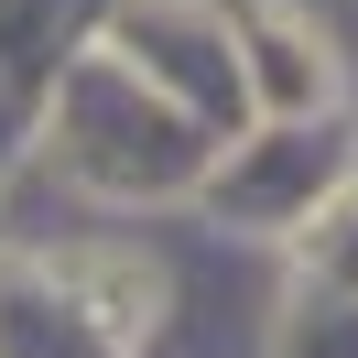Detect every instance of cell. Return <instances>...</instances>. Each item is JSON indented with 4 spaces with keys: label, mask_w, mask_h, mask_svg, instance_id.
<instances>
[{
    "label": "cell",
    "mask_w": 358,
    "mask_h": 358,
    "mask_svg": "<svg viewBox=\"0 0 358 358\" xmlns=\"http://www.w3.org/2000/svg\"><path fill=\"white\" fill-rule=\"evenodd\" d=\"M55 163L76 185H98V196H196L206 163H217V131L196 109H174L152 76L141 87L66 76V98H55Z\"/></svg>",
    "instance_id": "obj_1"
},
{
    "label": "cell",
    "mask_w": 358,
    "mask_h": 358,
    "mask_svg": "<svg viewBox=\"0 0 358 358\" xmlns=\"http://www.w3.org/2000/svg\"><path fill=\"white\" fill-rule=\"evenodd\" d=\"M348 174H358V131L336 109H315V120H261L250 141H228L196 196H206V217L239 228V239H293Z\"/></svg>",
    "instance_id": "obj_2"
},
{
    "label": "cell",
    "mask_w": 358,
    "mask_h": 358,
    "mask_svg": "<svg viewBox=\"0 0 358 358\" xmlns=\"http://www.w3.org/2000/svg\"><path fill=\"white\" fill-rule=\"evenodd\" d=\"M271 358H358V293L336 282H304L271 326Z\"/></svg>",
    "instance_id": "obj_3"
},
{
    "label": "cell",
    "mask_w": 358,
    "mask_h": 358,
    "mask_svg": "<svg viewBox=\"0 0 358 358\" xmlns=\"http://www.w3.org/2000/svg\"><path fill=\"white\" fill-rule=\"evenodd\" d=\"M293 261H304V282H336V293H358V174L336 185V196L315 206L304 228H293Z\"/></svg>",
    "instance_id": "obj_4"
}]
</instances>
